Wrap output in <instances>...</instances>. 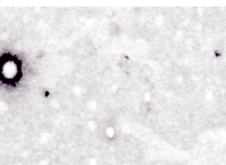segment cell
<instances>
[{
  "mask_svg": "<svg viewBox=\"0 0 226 165\" xmlns=\"http://www.w3.org/2000/svg\"><path fill=\"white\" fill-rule=\"evenodd\" d=\"M108 32L111 36H117L120 32V28L119 24L115 22H112L109 23L108 26Z\"/></svg>",
  "mask_w": 226,
  "mask_h": 165,
  "instance_id": "obj_1",
  "label": "cell"
},
{
  "mask_svg": "<svg viewBox=\"0 0 226 165\" xmlns=\"http://www.w3.org/2000/svg\"><path fill=\"white\" fill-rule=\"evenodd\" d=\"M142 74L144 76V78L150 79L154 75V71L150 66L144 65L142 67Z\"/></svg>",
  "mask_w": 226,
  "mask_h": 165,
  "instance_id": "obj_2",
  "label": "cell"
},
{
  "mask_svg": "<svg viewBox=\"0 0 226 165\" xmlns=\"http://www.w3.org/2000/svg\"><path fill=\"white\" fill-rule=\"evenodd\" d=\"M143 87L145 90L147 92H152L154 89V84L151 79L149 78H144V81L142 83Z\"/></svg>",
  "mask_w": 226,
  "mask_h": 165,
  "instance_id": "obj_3",
  "label": "cell"
},
{
  "mask_svg": "<svg viewBox=\"0 0 226 165\" xmlns=\"http://www.w3.org/2000/svg\"><path fill=\"white\" fill-rule=\"evenodd\" d=\"M141 111H142L144 113H146L147 112H149L150 109V106L149 104H147L146 103H144L141 105Z\"/></svg>",
  "mask_w": 226,
  "mask_h": 165,
  "instance_id": "obj_4",
  "label": "cell"
}]
</instances>
